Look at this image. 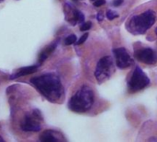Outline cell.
<instances>
[{"label":"cell","instance_id":"cell-16","mask_svg":"<svg viewBox=\"0 0 157 142\" xmlns=\"http://www.w3.org/2000/svg\"><path fill=\"white\" fill-rule=\"evenodd\" d=\"M88 36H89V33L88 32H86V33H84L81 38H80V40H78L77 41V43H76V44L77 45H80V44H82L86 40H87V38H88Z\"/></svg>","mask_w":157,"mask_h":142},{"label":"cell","instance_id":"cell-2","mask_svg":"<svg viewBox=\"0 0 157 142\" xmlns=\"http://www.w3.org/2000/svg\"><path fill=\"white\" fill-rule=\"evenodd\" d=\"M94 93L92 88L87 85L82 86L68 102V108L74 113L82 114L88 112L94 105Z\"/></svg>","mask_w":157,"mask_h":142},{"label":"cell","instance_id":"cell-6","mask_svg":"<svg viewBox=\"0 0 157 142\" xmlns=\"http://www.w3.org/2000/svg\"><path fill=\"white\" fill-rule=\"evenodd\" d=\"M42 115L39 111H34L32 115H26L21 123V129L26 132H38L41 130L40 120H42Z\"/></svg>","mask_w":157,"mask_h":142},{"label":"cell","instance_id":"cell-18","mask_svg":"<svg viewBox=\"0 0 157 142\" xmlns=\"http://www.w3.org/2000/svg\"><path fill=\"white\" fill-rule=\"evenodd\" d=\"M124 2V0H114L113 2V6L114 7H119L120 5H122Z\"/></svg>","mask_w":157,"mask_h":142},{"label":"cell","instance_id":"cell-21","mask_svg":"<svg viewBox=\"0 0 157 142\" xmlns=\"http://www.w3.org/2000/svg\"><path fill=\"white\" fill-rule=\"evenodd\" d=\"M155 34H156V35H157V28H156V29H155Z\"/></svg>","mask_w":157,"mask_h":142},{"label":"cell","instance_id":"cell-8","mask_svg":"<svg viewBox=\"0 0 157 142\" xmlns=\"http://www.w3.org/2000/svg\"><path fill=\"white\" fill-rule=\"evenodd\" d=\"M136 59L146 65H154L157 63V53L151 48H141L134 54Z\"/></svg>","mask_w":157,"mask_h":142},{"label":"cell","instance_id":"cell-15","mask_svg":"<svg viewBox=\"0 0 157 142\" xmlns=\"http://www.w3.org/2000/svg\"><path fill=\"white\" fill-rule=\"evenodd\" d=\"M92 26H93V24H92V22H83L82 24V26H81V31L82 32H86V31H89L91 28H92Z\"/></svg>","mask_w":157,"mask_h":142},{"label":"cell","instance_id":"cell-1","mask_svg":"<svg viewBox=\"0 0 157 142\" xmlns=\"http://www.w3.org/2000/svg\"><path fill=\"white\" fill-rule=\"evenodd\" d=\"M31 83L48 101L56 103L64 96V89L58 76L46 73L31 79Z\"/></svg>","mask_w":157,"mask_h":142},{"label":"cell","instance_id":"cell-5","mask_svg":"<svg viewBox=\"0 0 157 142\" xmlns=\"http://www.w3.org/2000/svg\"><path fill=\"white\" fill-rule=\"evenodd\" d=\"M150 82V79L143 72V70L140 66H136L128 82V88L129 92H136L148 87Z\"/></svg>","mask_w":157,"mask_h":142},{"label":"cell","instance_id":"cell-4","mask_svg":"<svg viewBox=\"0 0 157 142\" xmlns=\"http://www.w3.org/2000/svg\"><path fill=\"white\" fill-rule=\"evenodd\" d=\"M115 71V64L112 56L106 55L102 57L96 65L94 76L99 83H103L107 80Z\"/></svg>","mask_w":157,"mask_h":142},{"label":"cell","instance_id":"cell-22","mask_svg":"<svg viewBox=\"0 0 157 142\" xmlns=\"http://www.w3.org/2000/svg\"><path fill=\"white\" fill-rule=\"evenodd\" d=\"M91 1H93V2H94V1H95V0H91Z\"/></svg>","mask_w":157,"mask_h":142},{"label":"cell","instance_id":"cell-12","mask_svg":"<svg viewBox=\"0 0 157 142\" xmlns=\"http://www.w3.org/2000/svg\"><path fill=\"white\" fill-rule=\"evenodd\" d=\"M84 22V15L78 11V9H74L73 10V21H71L72 25H75L76 23H80L82 24Z\"/></svg>","mask_w":157,"mask_h":142},{"label":"cell","instance_id":"cell-19","mask_svg":"<svg viewBox=\"0 0 157 142\" xmlns=\"http://www.w3.org/2000/svg\"><path fill=\"white\" fill-rule=\"evenodd\" d=\"M96 19H97V21H102L103 20H104V17H103V14L100 12V13H98L97 14V16H96Z\"/></svg>","mask_w":157,"mask_h":142},{"label":"cell","instance_id":"cell-10","mask_svg":"<svg viewBox=\"0 0 157 142\" xmlns=\"http://www.w3.org/2000/svg\"><path fill=\"white\" fill-rule=\"evenodd\" d=\"M59 133L53 131V130H45L41 136H40V140L44 142H56L60 138L56 136Z\"/></svg>","mask_w":157,"mask_h":142},{"label":"cell","instance_id":"cell-9","mask_svg":"<svg viewBox=\"0 0 157 142\" xmlns=\"http://www.w3.org/2000/svg\"><path fill=\"white\" fill-rule=\"evenodd\" d=\"M38 70V65H30V66H26V67H21V69H19L18 72H16L14 75H12L10 77V80H15L18 79L20 77H23L26 75H30V74H33Z\"/></svg>","mask_w":157,"mask_h":142},{"label":"cell","instance_id":"cell-13","mask_svg":"<svg viewBox=\"0 0 157 142\" xmlns=\"http://www.w3.org/2000/svg\"><path fill=\"white\" fill-rule=\"evenodd\" d=\"M75 43H77V36L75 34H71L65 39V45H70Z\"/></svg>","mask_w":157,"mask_h":142},{"label":"cell","instance_id":"cell-3","mask_svg":"<svg viewBox=\"0 0 157 142\" xmlns=\"http://www.w3.org/2000/svg\"><path fill=\"white\" fill-rule=\"evenodd\" d=\"M155 22V14L152 10L149 9L139 15L133 16L126 25L127 30L134 34H144Z\"/></svg>","mask_w":157,"mask_h":142},{"label":"cell","instance_id":"cell-17","mask_svg":"<svg viewBox=\"0 0 157 142\" xmlns=\"http://www.w3.org/2000/svg\"><path fill=\"white\" fill-rule=\"evenodd\" d=\"M105 0H95V1L94 2V7H101V6H103V5H105Z\"/></svg>","mask_w":157,"mask_h":142},{"label":"cell","instance_id":"cell-14","mask_svg":"<svg viewBox=\"0 0 157 142\" xmlns=\"http://www.w3.org/2000/svg\"><path fill=\"white\" fill-rule=\"evenodd\" d=\"M117 17H118V15H117L115 11L108 10V11L106 12V18H107L109 21H113V20H115V19L117 18Z\"/></svg>","mask_w":157,"mask_h":142},{"label":"cell","instance_id":"cell-7","mask_svg":"<svg viewBox=\"0 0 157 142\" xmlns=\"http://www.w3.org/2000/svg\"><path fill=\"white\" fill-rule=\"evenodd\" d=\"M113 54L116 58L117 66L120 69H126L133 64V59L131 58L128 50L124 47L115 48Z\"/></svg>","mask_w":157,"mask_h":142},{"label":"cell","instance_id":"cell-11","mask_svg":"<svg viewBox=\"0 0 157 142\" xmlns=\"http://www.w3.org/2000/svg\"><path fill=\"white\" fill-rule=\"evenodd\" d=\"M56 43H54L48 45L47 47H45L40 53V55H39V63L42 64L44 61H45V59H47V57L54 52V50L56 49Z\"/></svg>","mask_w":157,"mask_h":142},{"label":"cell","instance_id":"cell-23","mask_svg":"<svg viewBox=\"0 0 157 142\" xmlns=\"http://www.w3.org/2000/svg\"><path fill=\"white\" fill-rule=\"evenodd\" d=\"M0 1H1V0H0Z\"/></svg>","mask_w":157,"mask_h":142},{"label":"cell","instance_id":"cell-20","mask_svg":"<svg viewBox=\"0 0 157 142\" xmlns=\"http://www.w3.org/2000/svg\"><path fill=\"white\" fill-rule=\"evenodd\" d=\"M3 140H4V139H3V138H2L1 136H0V141H3Z\"/></svg>","mask_w":157,"mask_h":142}]
</instances>
